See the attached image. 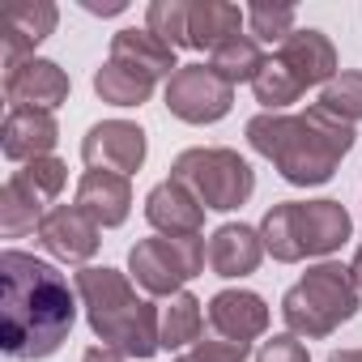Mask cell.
Masks as SVG:
<instances>
[{
    "label": "cell",
    "instance_id": "obj_1",
    "mask_svg": "<svg viewBox=\"0 0 362 362\" xmlns=\"http://www.w3.org/2000/svg\"><path fill=\"white\" fill-rule=\"evenodd\" d=\"M77 286L35 252L5 247L0 256V349L13 362L52 358L77 324Z\"/></svg>",
    "mask_w": 362,
    "mask_h": 362
},
{
    "label": "cell",
    "instance_id": "obj_2",
    "mask_svg": "<svg viewBox=\"0 0 362 362\" xmlns=\"http://www.w3.org/2000/svg\"><path fill=\"white\" fill-rule=\"evenodd\" d=\"M247 145L277 166V175L294 188H320L337 175L341 158L354 149V124L328 115L320 103L307 111H260L243 128Z\"/></svg>",
    "mask_w": 362,
    "mask_h": 362
},
{
    "label": "cell",
    "instance_id": "obj_3",
    "mask_svg": "<svg viewBox=\"0 0 362 362\" xmlns=\"http://www.w3.org/2000/svg\"><path fill=\"white\" fill-rule=\"evenodd\" d=\"M73 286H77L90 332L107 349H115L132 362H145L162 349V311L145 294H136L128 273L107 269V264H86V269H77Z\"/></svg>",
    "mask_w": 362,
    "mask_h": 362
},
{
    "label": "cell",
    "instance_id": "obj_4",
    "mask_svg": "<svg viewBox=\"0 0 362 362\" xmlns=\"http://www.w3.org/2000/svg\"><path fill=\"white\" fill-rule=\"evenodd\" d=\"M354 235V218L341 201H281L260 218L264 252L281 264H298L307 256H332Z\"/></svg>",
    "mask_w": 362,
    "mask_h": 362
},
{
    "label": "cell",
    "instance_id": "obj_5",
    "mask_svg": "<svg viewBox=\"0 0 362 362\" xmlns=\"http://www.w3.org/2000/svg\"><path fill=\"white\" fill-rule=\"evenodd\" d=\"M362 307V290L354 286L349 264L320 260L311 264L286 294H281V320L303 341H324L341 324H349Z\"/></svg>",
    "mask_w": 362,
    "mask_h": 362
},
{
    "label": "cell",
    "instance_id": "obj_6",
    "mask_svg": "<svg viewBox=\"0 0 362 362\" xmlns=\"http://www.w3.org/2000/svg\"><path fill=\"white\" fill-rule=\"evenodd\" d=\"M170 179H179L205 209L230 214L243 209L256 192V170L226 145H192L170 162Z\"/></svg>",
    "mask_w": 362,
    "mask_h": 362
},
{
    "label": "cell",
    "instance_id": "obj_7",
    "mask_svg": "<svg viewBox=\"0 0 362 362\" xmlns=\"http://www.w3.org/2000/svg\"><path fill=\"white\" fill-rule=\"evenodd\" d=\"M209 264V243L201 235H153L132 243L128 273L149 298H175Z\"/></svg>",
    "mask_w": 362,
    "mask_h": 362
},
{
    "label": "cell",
    "instance_id": "obj_8",
    "mask_svg": "<svg viewBox=\"0 0 362 362\" xmlns=\"http://www.w3.org/2000/svg\"><path fill=\"white\" fill-rule=\"evenodd\" d=\"M235 107V86L209 64H184L166 81V111L184 124H218Z\"/></svg>",
    "mask_w": 362,
    "mask_h": 362
},
{
    "label": "cell",
    "instance_id": "obj_9",
    "mask_svg": "<svg viewBox=\"0 0 362 362\" xmlns=\"http://www.w3.org/2000/svg\"><path fill=\"white\" fill-rule=\"evenodd\" d=\"M149 141L145 128L132 119H98L81 136V162L90 170H111V175H136L145 166Z\"/></svg>",
    "mask_w": 362,
    "mask_h": 362
},
{
    "label": "cell",
    "instance_id": "obj_10",
    "mask_svg": "<svg viewBox=\"0 0 362 362\" xmlns=\"http://www.w3.org/2000/svg\"><path fill=\"white\" fill-rule=\"evenodd\" d=\"M35 239H39V247H43L47 256L86 269V264L98 256V247H103V226H98L90 214H81L77 205H52Z\"/></svg>",
    "mask_w": 362,
    "mask_h": 362
},
{
    "label": "cell",
    "instance_id": "obj_11",
    "mask_svg": "<svg viewBox=\"0 0 362 362\" xmlns=\"http://www.w3.org/2000/svg\"><path fill=\"white\" fill-rule=\"evenodd\" d=\"M69 73L56 60L30 56L18 69H5V98L9 107H30V111H56L60 103H69Z\"/></svg>",
    "mask_w": 362,
    "mask_h": 362
},
{
    "label": "cell",
    "instance_id": "obj_12",
    "mask_svg": "<svg viewBox=\"0 0 362 362\" xmlns=\"http://www.w3.org/2000/svg\"><path fill=\"white\" fill-rule=\"evenodd\" d=\"M205 324L214 337L252 345L256 337L269 332V303L256 290H218L205 307Z\"/></svg>",
    "mask_w": 362,
    "mask_h": 362
},
{
    "label": "cell",
    "instance_id": "obj_13",
    "mask_svg": "<svg viewBox=\"0 0 362 362\" xmlns=\"http://www.w3.org/2000/svg\"><path fill=\"white\" fill-rule=\"evenodd\" d=\"M60 141V124L52 111H30V107H9L5 124H0V149L9 162H35V158H52Z\"/></svg>",
    "mask_w": 362,
    "mask_h": 362
},
{
    "label": "cell",
    "instance_id": "obj_14",
    "mask_svg": "<svg viewBox=\"0 0 362 362\" xmlns=\"http://www.w3.org/2000/svg\"><path fill=\"white\" fill-rule=\"evenodd\" d=\"M286 69H290V77L303 86V90H311V86H328L341 69H337V47H332V39L324 35V30H294L277 52H273Z\"/></svg>",
    "mask_w": 362,
    "mask_h": 362
},
{
    "label": "cell",
    "instance_id": "obj_15",
    "mask_svg": "<svg viewBox=\"0 0 362 362\" xmlns=\"http://www.w3.org/2000/svg\"><path fill=\"white\" fill-rule=\"evenodd\" d=\"M73 205H77L81 214H90L103 230L124 226V222H128V214H132V184H128V175L86 170V175L77 179Z\"/></svg>",
    "mask_w": 362,
    "mask_h": 362
},
{
    "label": "cell",
    "instance_id": "obj_16",
    "mask_svg": "<svg viewBox=\"0 0 362 362\" xmlns=\"http://www.w3.org/2000/svg\"><path fill=\"white\" fill-rule=\"evenodd\" d=\"M145 222L158 235H201L205 230V205L179 179H162L145 197Z\"/></svg>",
    "mask_w": 362,
    "mask_h": 362
},
{
    "label": "cell",
    "instance_id": "obj_17",
    "mask_svg": "<svg viewBox=\"0 0 362 362\" xmlns=\"http://www.w3.org/2000/svg\"><path fill=\"white\" fill-rule=\"evenodd\" d=\"M60 9L52 0H35V5H18L5 18V35H0V52H5V69H18L35 56V47L56 30Z\"/></svg>",
    "mask_w": 362,
    "mask_h": 362
},
{
    "label": "cell",
    "instance_id": "obj_18",
    "mask_svg": "<svg viewBox=\"0 0 362 362\" xmlns=\"http://www.w3.org/2000/svg\"><path fill=\"white\" fill-rule=\"evenodd\" d=\"M107 60H119V64H128V69L153 77V81H162V77L170 81L179 69H184V64L175 60V47H170L166 39H158L153 30H145V26H124V30H115Z\"/></svg>",
    "mask_w": 362,
    "mask_h": 362
},
{
    "label": "cell",
    "instance_id": "obj_19",
    "mask_svg": "<svg viewBox=\"0 0 362 362\" xmlns=\"http://www.w3.org/2000/svg\"><path fill=\"white\" fill-rule=\"evenodd\" d=\"M264 260V239L260 226H243V222H226L209 235V269L226 281L256 273Z\"/></svg>",
    "mask_w": 362,
    "mask_h": 362
},
{
    "label": "cell",
    "instance_id": "obj_20",
    "mask_svg": "<svg viewBox=\"0 0 362 362\" xmlns=\"http://www.w3.org/2000/svg\"><path fill=\"white\" fill-rule=\"evenodd\" d=\"M43 218H47V201L13 170L5 179V188H0V235L5 239H26L30 230L39 235Z\"/></svg>",
    "mask_w": 362,
    "mask_h": 362
},
{
    "label": "cell",
    "instance_id": "obj_21",
    "mask_svg": "<svg viewBox=\"0 0 362 362\" xmlns=\"http://www.w3.org/2000/svg\"><path fill=\"white\" fill-rule=\"evenodd\" d=\"M239 26H247V9L226 5V0H192L188 13V39L197 52H214L226 39L239 35Z\"/></svg>",
    "mask_w": 362,
    "mask_h": 362
},
{
    "label": "cell",
    "instance_id": "obj_22",
    "mask_svg": "<svg viewBox=\"0 0 362 362\" xmlns=\"http://www.w3.org/2000/svg\"><path fill=\"white\" fill-rule=\"evenodd\" d=\"M205 332V307L197 294L179 290L175 298L162 303V349H192Z\"/></svg>",
    "mask_w": 362,
    "mask_h": 362
},
{
    "label": "cell",
    "instance_id": "obj_23",
    "mask_svg": "<svg viewBox=\"0 0 362 362\" xmlns=\"http://www.w3.org/2000/svg\"><path fill=\"white\" fill-rule=\"evenodd\" d=\"M153 86H158L153 77H145V73H136L119 60H107V64L94 69V94L111 107H141V103H149Z\"/></svg>",
    "mask_w": 362,
    "mask_h": 362
},
{
    "label": "cell",
    "instance_id": "obj_24",
    "mask_svg": "<svg viewBox=\"0 0 362 362\" xmlns=\"http://www.w3.org/2000/svg\"><path fill=\"white\" fill-rule=\"evenodd\" d=\"M264 47L252 39V35H235V39H226L222 47H214L209 52V69L222 77V81H230V86H252L256 81V73L264 69Z\"/></svg>",
    "mask_w": 362,
    "mask_h": 362
},
{
    "label": "cell",
    "instance_id": "obj_25",
    "mask_svg": "<svg viewBox=\"0 0 362 362\" xmlns=\"http://www.w3.org/2000/svg\"><path fill=\"white\" fill-rule=\"evenodd\" d=\"M252 94H256V103L264 107V111H286L290 103H298L307 90L290 77V69L277 60V56H269L264 60V69L256 73V81H252Z\"/></svg>",
    "mask_w": 362,
    "mask_h": 362
},
{
    "label": "cell",
    "instance_id": "obj_26",
    "mask_svg": "<svg viewBox=\"0 0 362 362\" xmlns=\"http://www.w3.org/2000/svg\"><path fill=\"white\" fill-rule=\"evenodd\" d=\"M298 13H294V5H247V35L264 47V43H273V47H281L298 26Z\"/></svg>",
    "mask_w": 362,
    "mask_h": 362
},
{
    "label": "cell",
    "instance_id": "obj_27",
    "mask_svg": "<svg viewBox=\"0 0 362 362\" xmlns=\"http://www.w3.org/2000/svg\"><path fill=\"white\" fill-rule=\"evenodd\" d=\"M188 13H192L188 0H153V5L145 9V30H153L170 47H192V39H188Z\"/></svg>",
    "mask_w": 362,
    "mask_h": 362
},
{
    "label": "cell",
    "instance_id": "obj_28",
    "mask_svg": "<svg viewBox=\"0 0 362 362\" xmlns=\"http://www.w3.org/2000/svg\"><path fill=\"white\" fill-rule=\"evenodd\" d=\"M320 107L345 124H362V73H337L320 90Z\"/></svg>",
    "mask_w": 362,
    "mask_h": 362
},
{
    "label": "cell",
    "instance_id": "obj_29",
    "mask_svg": "<svg viewBox=\"0 0 362 362\" xmlns=\"http://www.w3.org/2000/svg\"><path fill=\"white\" fill-rule=\"evenodd\" d=\"M26 184L43 197V201H56L60 192H64V184H69V166L52 153V158H35V162H26L22 170H18Z\"/></svg>",
    "mask_w": 362,
    "mask_h": 362
},
{
    "label": "cell",
    "instance_id": "obj_30",
    "mask_svg": "<svg viewBox=\"0 0 362 362\" xmlns=\"http://www.w3.org/2000/svg\"><path fill=\"white\" fill-rule=\"evenodd\" d=\"M247 354H252V345H239V341H226V337H205V341H197L192 349H184L175 362H247Z\"/></svg>",
    "mask_w": 362,
    "mask_h": 362
},
{
    "label": "cell",
    "instance_id": "obj_31",
    "mask_svg": "<svg viewBox=\"0 0 362 362\" xmlns=\"http://www.w3.org/2000/svg\"><path fill=\"white\" fill-rule=\"evenodd\" d=\"M256 362H311V358H307L303 337H294V332H277L273 341H264V345L256 349Z\"/></svg>",
    "mask_w": 362,
    "mask_h": 362
},
{
    "label": "cell",
    "instance_id": "obj_32",
    "mask_svg": "<svg viewBox=\"0 0 362 362\" xmlns=\"http://www.w3.org/2000/svg\"><path fill=\"white\" fill-rule=\"evenodd\" d=\"M81 9L94 13V18H119L128 5H124V0H81Z\"/></svg>",
    "mask_w": 362,
    "mask_h": 362
},
{
    "label": "cell",
    "instance_id": "obj_33",
    "mask_svg": "<svg viewBox=\"0 0 362 362\" xmlns=\"http://www.w3.org/2000/svg\"><path fill=\"white\" fill-rule=\"evenodd\" d=\"M81 362H132V358H124V354H115V349H107V345H94V349L81 354Z\"/></svg>",
    "mask_w": 362,
    "mask_h": 362
},
{
    "label": "cell",
    "instance_id": "obj_34",
    "mask_svg": "<svg viewBox=\"0 0 362 362\" xmlns=\"http://www.w3.org/2000/svg\"><path fill=\"white\" fill-rule=\"evenodd\" d=\"M349 273H354V286L362 290V243H358V252H354V260H349Z\"/></svg>",
    "mask_w": 362,
    "mask_h": 362
},
{
    "label": "cell",
    "instance_id": "obj_35",
    "mask_svg": "<svg viewBox=\"0 0 362 362\" xmlns=\"http://www.w3.org/2000/svg\"><path fill=\"white\" fill-rule=\"evenodd\" d=\"M328 362H362V349H337L328 354Z\"/></svg>",
    "mask_w": 362,
    "mask_h": 362
}]
</instances>
